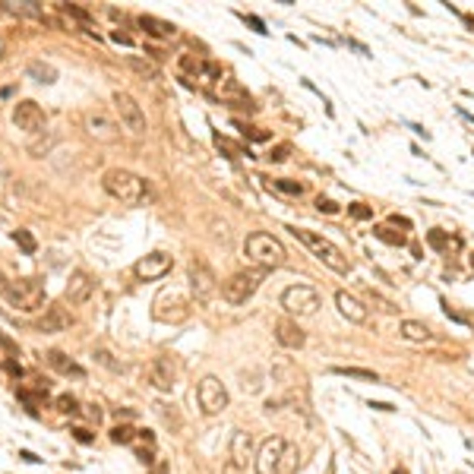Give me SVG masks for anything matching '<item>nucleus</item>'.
Listing matches in <instances>:
<instances>
[{
    "label": "nucleus",
    "instance_id": "nucleus-26",
    "mask_svg": "<svg viewBox=\"0 0 474 474\" xmlns=\"http://www.w3.org/2000/svg\"><path fill=\"white\" fill-rule=\"evenodd\" d=\"M26 73H29L32 79H38V82H57V70H54L51 64H41V61H32V64L26 67Z\"/></svg>",
    "mask_w": 474,
    "mask_h": 474
},
{
    "label": "nucleus",
    "instance_id": "nucleus-5",
    "mask_svg": "<svg viewBox=\"0 0 474 474\" xmlns=\"http://www.w3.org/2000/svg\"><path fill=\"white\" fill-rule=\"evenodd\" d=\"M7 301L22 313H35L41 310L44 304V284L41 278H16L10 281V291H7Z\"/></svg>",
    "mask_w": 474,
    "mask_h": 474
},
{
    "label": "nucleus",
    "instance_id": "nucleus-8",
    "mask_svg": "<svg viewBox=\"0 0 474 474\" xmlns=\"http://www.w3.org/2000/svg\"><path fill=\"white\" fill-rule=\"evenodd\" d=\"M281 307L291 316H313L319 310V294L307 284H291L281 291Z\"/></svg>",
    "mask_w": 474,
    "mask_h": 474
},
{
    "label": "nucleus",
    "instance_id": "nucleus-43",
    "mask_svg": "<svg viewBox=\"0 0 474 474\" xmlns=\"http://www.w3.org/2000/svg\"><path fill=\"white\" fill-rule=\"evenodd\" d=\"M244 136L259 139V142H263V139H269V133H266V130H256V127H244Z\"/></svg>",
    "mask_w": 474,
    "mask_h": 474
},
{
    "label": "nucleus",
    "instance_id": "nucleus-41",
    "mask_svg": "<svg viewBox=\"0 0 474 474\" xmlns=\"http://www.w3.org/2000/svg\"><path fill=\"white\" fill-rule=\"evenodd\" d=\"M95 361H98V364H104V367H108V370H121V364H114L108 351H95Z\"/></svg>",
    "mask_w": 474,
    "mask_h": 474
},
{
    "label": "nucleus",
    "instance_id": "nucleus-14",
    "mask_svg": "<svg viewBox=\"0 0 474 474\" xmlns=\"http://www.w3.org/2000/svg\"><path fill=\"white\" fill-rule=\"evenodd\" d=\"M86 133L92 139H98V142H117L121 139V124L111 121V117L101 114V111H89L86 114Z\"/></svg>",
    "mask_w": 474,
    "mask_h": 474
},
{
    "label": "nucleus",
    "instance_id": "nucleus-16",
    "mask_svg": "<svg viewBox=\"0 0 474 474\" xmlns=\"http://www.w3.org/2000/svg\"><path fill=\"white\" fill-rule=\"evenodd\" d=\"M284 443L281 436H269V440L259 446V452H256V458H253V468H256V474H275V468H278V458H281V452H284Z\"/></svg>",
    "mask_w": 474,
    "mask_h": 474
},
{
    "label": "nucleus",
    "instance_id": "nucleus-1",
    "mask_svg": "<svg viewBox=\"0 0 474 474\" xmlns=\"http://www.w3.org/2000/svg\"><path fill=\"white\" fill-rule=\"evenodd\" d=\"M101 187H104L108 196L121 199V203H127V206H142V203L152 199L149 181H142L139 174L127 171V168H108L101 174Z\"/></svg>",
    "mask_w": 474,
    "mask_h": 474
},
{
    "label": "nucleus",
    "instance_id": "nucleus-30",
    "mask_svg": "<svg viewBox=\"0 0 474 474\" xmlns=\"http://www.w3.org/2000/svg\"><path fill=\"white\" fill-rule=\"evenodd\" d=\"M177 64H181L184 73H190L193 79H199V73H203V64H206V61H199L196 54H181V61H177Z\"/></svg>",
    "mask_w": 474,
    "mask_h": 474
},
{
    "label": "nucleus",
    "instance_id": "nucleus-49",
    "mask_svg": "<svg viewBox=\"0 0 474 474\" xmlns=\"http://www.w3.org/2000/svg\"><path fill=\"white\" fill-rule=\"evenodd\" d=\"M247 22H250V26L256 29V32H266V26H263V19H256V16H244Z\"/></svg>",
    "mask_w": 474,
    "mask_h": 474
},
{
    "label": "nucleus",
    "instance_id": "nucleus-7",
    "mask_svg": "<svg viewBox=\"0 0 474 474\" xmlns=\"http://www.w3.org/2000/svg\"><path fill=\"white\" fill-rule=\"evenodd\" d=\"M114 111H117L121 124H124L133 136H142V133L149 130V124H146V111L139 108V101H136L130 92H114Z\"/></svg>",
    "mask_w": 474,
    "mask_h": 474
},
{
    "label": "nucleus",
    "instance_id": "nucleus-50",
    "mask_svg": "<svg viewBox=\"0 0 474 474\" xmlns=\"http://www.w3.org/2000/svg\"><path fill=\"white\" fill-rule=\"evenodd\" d=\"M7 291H10V278L0 272V298H7Z\"/></svg>",
    "mask_w": 474,
    "mask_h": 474
},
{
    "label": "nucleus",
    "instance_id": "nucleus-22",
    "mask_svg": "<svg viewBox=\"0 0 474 474\" xmlns=\"http://www.w3.org/2000/svg\"><path fill=\"white\" fill-rule=\"evenodd\" d=\"M250 452H253V440H250V433H247V430H234V436H231V452H228V458L234 461V465L247 468V461H250Z\"/></svg>",
    "mask_w": 474,
    "mask_h": 474
},
{
    "label": "nucleus",
    "instance_id": "nucleus-33",
    "mask_svg": "<svg viewBox=\"0 0 474 474\" xmlns=\"http://www.w3.org/2000/svg\"><path fill=\"white\" fill-rule=\"evenodd\" d=\"M272 187L281 190V193H288V196H301V193H304V184H298V181H284V177L272 181Z\"/></svg>",
    "mask_w": 474,
    "mask_h": 474
},
{
    "label": "nucleus",
    "instance_id": "nucleus-31",
    "mask_svg": "<svg viewBox=\"0 0 474 474\" xmlns=\"http://www.w3.org/2000/svg\"><path fill=\"white\" fill-rule=\"evenodd\" d=\"M136 433H139V430H133L130 424H121V427H114V430H111V440H114L117 446H130V443L136 440Z\"/></svg>",
    "mask_w": 474,
    "mask_h": 474
},
{
    "label": "nucleus",
    "instance_id": "nucleus-52",
    "mask_svg": "<svg viewBox=\"0 0 474 474\" xmlns=\"http://www.w3.org/2000/svg\"><path fill=\"white\" fill-rule=\"evenodd\" d=\"M395 474H405V471H395Z\"/></svg>",
    "mask_w": 474,
    "mask_h": 474
},
{
    "label": "nucleus",
    "instance_id": "nucleus-19",
    "mask_svg": "<svg viewBox=\"0 0 474 474\" xmlns=\"http://www.w3.org/2000/svg\"><path fill=\"white\" fill-rule=\"evenodd\" d=\"M275 341L281 348H288V351H301L307 335H304V329L294 323V319H278L275 323Z\"/></svg>",
    "mask_w": 474,
    "mask_h": 474
},
{
    "label": "nucleus",
    "instance_id": "nucleus-4",
    "mask_svg": "<svg viewBox=\"0 0 474 474\" xmlns=\"http://www.w3.org/2000/svg\"><path fill=\"white\" fill-rule=\"evenodd\" d=\"M263 278H266V269H241V272H234V275H228L221 281V298L228 304H234V307L247 304L259 291Z\"/></svg>",
    "mask_w": 474,
    "mask_h": 474
},
{
    "label": "nucleus",
    "instance_id": "nucleus-35",
    "mask_svg": "<svg viewBox=\"0 0 474 474\" xmlns=\"http://www.w3.org/2000/svg\"><path fill=\"white\" fill-rule=\"evenodd\" d=\"M376 237H379V241H386V244H392V247H401V244H405V237L395 234L392 228H386V224H383V228H376Z\"/></svg>",
    "mask_w": 474,
    "mask_h": 474
},
{
    "label": "nucleus",
    "instance_id": "nucleus-21",
    "mask_svg": "<svg viewBox=\"0 0 474 474\" xmlns=\"http://www.w3.org/2000/svg\"><path fill=\"white\" fill-rule=\"evenodd\" d=\"M398 335L405 341H414V345H430L433 341V332L427 323H418V319H401L398 323Z\"/></svg>",
    "mask_w": 474,
    "mask_h": 474
},
{
    "label": "nucleus",
    "instance_id": "nucleus-36",
    "mask_svg": "<svg viewBox=\"0 0 474 474\" xmlns=\"http://www.w3.org/2000/svg\"><path fill=\"white\" fill-rule=\"evenodd\" d=\"M348 215H351V218H358V221H367V218H373V209H367V206H361V203H354V206H348Z\"/></svg>",
    "mask_w": 474,
    "mask_h": 474
},
{
    "label": "nucleus",
    "instance_id": "nucleus-10",
    "mask_svg": "<svg viewBox=\"0 0 474 474\" xmlns=\"http://www.w3.org/2000/svg\"><path fill=\"white\" fill-rule=\"evenodd\" d=\"M187 275H190V291H193V298L196 301H209L212 294L218 291V278H215V272L209 269L206 259H193V263L187 266Z\"/></svg>",
    "mask_w": 474,
    "mask_h": 474
},
{
    "label": "nucleus",
    "instance_id": "nucleus-13",
    "mask_svg": "<svg viewBox=\"0 0 474 474\" xmlns=\"http://www.w3.org/2000/svg\"><path fill=\"white\" fill-rule=\"evenodd\" d=\"M32 326L38 332H44V335H51V332H67L70 326H73V313H70L64 304H47L44 313L35 319Z\"/></svg>",
    "mask_w": 474,
    "mask_h": 474
},
{
    "label": "nucleus",
    "instance_id": "nucleus-3",
    "mask_svg": "<svg viewBox=\"0 0 474 474\" xmlns=\"http://www.w3.org/2000/svg\"><path fill=\"white\" fill-rule=\"evenodd\" d=\"M288 231L298 237V241H301V244H304L307 250H310L323 266H329L332 272H348V259H345V253H341L332 241H326L323 234L307 231V228H288Z\"/></svg>",
    "mask_w": 474,
    "mask_h": 474
},
{
    "label": "nucleus",
    "instance_id": "nucleus-47",
    "mask_svg": "<svg viewBox=\"0 0 474 474\" xmlns=\"http://www.w3.org/2000/svg\"><path fill=\"white\" fill-rule=\"evenodd\" d=\"M370 408H376V411H395V405H389V401H370Z\"/></svg>",
    "mask_w": 474,
    "mask_h": 474
},
{
    "label": "nucleus",
    "instance_id": "nucleus-2",
    "mask_svg": "<svg viewBox=\"0 0 474 474\" xmlns=\"http://www.w3.org/2000/svg\"><path fill=\"white\" fill-rule=\"evenodd\" d=\"M244 253L253 259L259 269H278L288 263V250H284V244L278 237H272L266 231H256L244 241Z\"/></svg>",
    "mask_w": 474,
    "mask_h": 474
},
{
    "label": "nucleus",
    "instance_id": "nucleus-25",
    "mask_svg": "<svg viewBox=\"0 0 474 474\" xmlns=\"http://www.w3.org/2000/svg\"><path fill=\"white\" fill-rule=\"evenodd\" d=\"M332 373L348 376V379H361V383H379V373L367 370V367H332Z\"/></svg>",
    "mask_w": 474,
    "mask_h": 474
},
{
    "label": "nucleus",
    "instance_id": "nucleus-40",
    "mask_svg": "<svg viewBox=\"0 0 474 474\" xmlns=\"http://www.w3.org/2000/svg\"><path fill=\"white\" fill-rule=\"evenodd\" d=\"M316 209H319V212H326V215H335V212H338V206L332 203V199H326V196H319V199H316Z\"/></svg>",
    "mask_w": 474,
    "mask_h": 474
},
{
    "label": "nucleus",
    "instance_id": "nucleus-20",
    "mask_svg": "<svg viewBox=\"0 0 474 474\" xmlns=\"http://www.w3.org/2000/svg\"><path fill=\"white\" fill-rule=\"evenodd\" d=\"M335 307H338V313L345 316L348 323H367V307L358 298H351L348 291H338L335 294Z\"/></svg>",
    "mask_w": 474,
    "mask_h": 474
},
{
    "label": "nucleus",
    "instance_id": "nucleus-46",
    "mask_svg": "<svg viewBox=\"0 0 474 474\" xmlns=\"http://www.w3.org/2000/svg\"><path fill=\"white\" fill-rule=\"evenodd\" d=\"M73 436H76L79 443H92V433H89V430H82V427H76V430H73Z\"/></svg>",
    "mask_w": 474,
    "mask_h": 474
},
{
    "label": "nucleus",
    "instance_id": "nucleus-17",
    "mask_svg": "<svg viewBox=\"0 0 474 474\" xmlns=\"http://www.w3.org/2000/svg\"><path fill=\"white\" fill-rule=\"evenodd\" d=\"M174 379H177V370L168 358H155L149 367H146V383L158 392H171L174 389Z\"/></svg>",
    "mask_w": 474,
    "mask_h": 474
},
{
    "label": "nucleus",
    "instance_id": "nucleus-38",
    "mask_svg": "<svg viewBox=\"0 0 474 474\" xmlns=\"http://www.w3.org/2000/svg\"><path fill=\"white\" fill-rule=\"evenodd\" d=\"M288 155H291V146H288V142H281V146H275L266 158H269V161H284Z\"/></svg>",
    "mask_w": 474,
    "mask_h": 474
},
{
    "label": "nucleus",
    "instance_id": "nucleus-15",
    "mask_svg": "<svg viewBox=\"0 0 474 474\" xmlns=\"http://www.w3.org/2000/svg\"><path fill=\"white\" fill-rule=\"evenodd\" d=\"M171 266H174V259H171V253H161V250H155V253H149V256H142V259H136V266H133V272L139 278H146V281H152V278H164L171 272Z\"/></svg>",
    "mask_w": 474,
    "mask_h": 474
},
{
    "label": "nucleus",
    "instance_id": "nucleus-48",
    "mask_svg": "<svg viewBox=\"0 0 474 474\" xmlns=\"http://www.w3.org/2000/svg\"><path fill=\"white\" fill-rule=\"evenodd\" d=\"M152 474H168V461H155V465H152Z\"/></svg>",
    "mask_w": 474,
    "mask_h": 474
},
{
    "label": "nucleus",
    "instance_id": "nucleus-23",
    "mask_svg": "<svg viewBox=\"0 0 474 474\" xmlns=\"http://www.w3.org/2000/svg\"><path fill=\"white\" fill-rule=\"evenodd\" d=\"M44 361H47V367H51V370L64 373V376H76V379L86 376V370H82L76 361H70L64 351H47V354H44Z\"/></svg>",
    "mask_w": 474,
    "mask_h": 474
},
{
    "label": "nucleus",
    "instance_id": "nucleus-44",
    "mask_svg": "<svg viewBox=\"0 0 474 474\" xmlns=\"http://www.w3.org/2000/svg\"><path fill=\"white\" fill-rule=\"evenodd\" d=\"M221 474H244V468H241V465H234V461L228 458V461L221 465Z\"/></svg>",
    "mask_w": 474,
    "mask_h": 474
},
{
    "label": "nucleus",
    "instance_id": "nucleus-51",
    "mask_svg": "<svg viewBox=\"0 0 474 474\" xmlns=\"http://www.w3.org/2000/svg\"><path fill=\"white\" fill-rule=\"evenodd\" d=\"M19 458H22V461H38V455H35V452H26V449L19 452Z\"/></svg>",
    "mask_w": 474,
    "mask_h": 474
},
{
    "label": "nucleus",
    "instance_id": "nucleus-45",
    "mask_svg": "<svg viewBox=\"0 0 474 474\" xmlns=\"http://www.w3.org/2000/svg\"><path fill=\"white\" fill-rule=\"evenodd\" d=\"M111 38H114L117 44H133V38H130L127 32H121V29H117V32H111Z\"/></svg>",
    "mask_w": 474,
    "mask_h": 474
},
{
    "label": "nucleus",
    "instance_id": "nucleus-11",
    "mask_svg": "<svg viewBox=\"0 0 474 474\" xmlns=\"http://www.w3.org/2000/svg\"><path fill=\"white\" fill-rule=\"evenodd\" d=\"M13 124L19 130H26V133H44V127H47V117L41 111V104L38 101H32V98H22L16 101V108H13Z\"/></svg>",
    "mask_w": 474,
    "mask_h": 474
},
{
    "label": "nucleus",
    "instance_id": "nucleus-34",
    "mask_svg": "<svg viewBox=\"0 0 474 474\" xmlns=\"http://www.w3.org/2000/svg\"><path fill=\"white\" fill-rule=\"evenodd\" d=\"M54 408L61 411V414H79V401H76L73 395H57Z\"/></svg>",
    "mask_w": 474,
    "mask_h": 474
},
{
    "label": "nucleus",
    "instance_id": "nucleus-9",
    "mask_svg": "<svg viewBox=\"0 0 474 474\" xmlns=\"http://www.w3.org/2000/svg\"><path fill=\"white\" fill-rule=\"evenodd\" d=\"M196 398H199V408L203 414H221L228 408V389L218 376H206L199 379V389H196Z\"/></svg>",
    "mask_w": 474,
    "mask_h": 474
},
{
    "label": "nucleus",
    "instance_id": "nucleus-39",
    "mask_svg": "<svg viewBox=\"0 0 474 474\" xmlns=\"http://www.w3.org/2000/svg\"><path fill=\"white\" fill-rule=\"evenodd\" d=\"M427 241H430L436 250H446V247H449V237L443 231H430V234H427Z\"/></svg>",
    "mask_w": 474,
    "mask_h": 474
},
{
    "label": "nucleus",
    "instance_id": "nucleus-6",
    "mask_svg": "<svg viewBox=\"0 0 474 474\" xmlns=\"http://www.w3.org/2000/svg\"><path fill=\"white\" fill-rule=\"evenodd\" d=\"M152 316L158 323H184L190 316V301L184 298L181 291H161L155 301H152Z\"/></svg>",
    "mask_w": 474,
    "mask_h": 474
},
{
    "label": "nucleus",
    "instance_id": "nucleus-24",
    "mask_svg": "<svg viewBox=\"0 0 474 474\" xmlns=\"http://www.w3.org/2000/svg\"><path fill=\"white\" fill-rule=\"evenodd\" d=\"M139 26L146 29L149 35H155V38H174L177 35V26L168 19H158V16H139Z\"/></svg>",
    "mask_w": 474,
    "mask_h": 474
},
{
    "label": "nucleus",
    "instance_id": "nucleus-42",
    "mask_svg": "<svg viewBox=\"0 0 474 474\" xmlns=\"http://www.w3.org/2000/svg\"><path fill=\"white\" fill-rule=\"evenodd\" d=\"M0 348H7L10 354H13V358H19V345H16V341H13V338H7V335H4V332H0Z\"/></svg>",
    "mask_w": 474,
    "mask_h": 474
},
{
    "label": "nucleus",
    "instance_id": "nucleus-27",
    "mask_svg": "<svg viewBox=\"0 0 474 474\" xmlns=\"http://www.w3.org/2000/svg\"><path fill=\"white\" fill-rule=\"evenodd\" d=\"M221 76H224L221 64H215V61H206V64H203V73H199V79H196V82H199V86H206V89H212V86H215V82H218Z\"/></svg>",
    "mask_w": 474,
    "mask_h": 474
},
{
    "label": "nucleus",
    "instance_id": "nucleus-32",
    "mask_svg": "<svg viewBox=\"0 0 474 474\" xmlns=\"http://www.w3.org/2000/svg\"><path fill=\"white\" fill-rule=\"evenodd\" d=\"M13 241L22 247V253H29V256H32L35 250H38V241H35V237H32V231H26V228L13 231Z\"/></svg>",
    "mask_w": 474,
    "mask_h": 474
},
{
    "label": "nucleus",
    "instance_id": "nucleus-12",
    "mask_svg": "<svg viewBox=\"0 0 474 474\" xmlns=\"http://www.w3.org/2000/svg\"><path fill=\"white\" fill-rule=\"evenodd\" d=\"M209 92L215 95V98H221L224 104H231V108H253V98L247 95V89H244L234 76H228V73H224Z\"/></svg>",
    "mask_w": 474,
    "mask_h": 474
},
{
    "label": "nucleus",
    "instance_id": "nucleus-29",
    "mask_svg": "<svg viewBox=\"0 0 474 474\" xmlns=\"http://www.w3.org/2000/svg\"><path fill=\"white\" fill-rule=\"evenodd\" d=\"M294 468H298V449H294V446H284L275 474H294Z\"/></svg>",
    "mask_w": 474,
    "mask_h": 474
},
{
    "label": "nucleus",
    "instance_id": "nucleus-28",
    "mask_svg": "<svg viewBox=\"0 0 474 474\" xmlns=\"http://www.w3.org/2000/svg\"><path fill=\"white\" fill-rule=\"evenodd\" d=\"M215 146H218V149H221V152H224V155H228V158H244V155H250V152H247V149L241 146V142H234V139L221 136V133L215 136Z\"/></svg>",
    "mask_w": 474,
    "mask_h": 474
},
{
    "label": "nucleus",
    "instance_id": "nucleus-37",
    "mask_svg": "<svg viewBox=\"0 0 474 474\" xmlns=\"http://www.w3.org/2000/svg\"><path fill=\"white\" fill-rule=\"evenodd\" d=\"M127 64H130V67H133V70H136V73H142V76H158V70H155V67H152V64H142V61H133V57H130V61H127Z\"/></svg>",
    "mask_w": 474,
    "mask_h": 474
},
{
    "label": "nucleus",
    "instance_id": "nucleus-18",
    "mask_svg": "<svg viewBox=\"0 0 474 474\" xmlns=\"http://www.w3.org/2000/svg\"><path fill=\"white\" fill-rule=\"evenodd\" d=\"M92 291H95V278L89 275L86 269H76V272H70V278H67V288H64V298L70 304H86L92 298Z\"/></svg>",
    "mask_w": 474,
    "mask_h": 474
}]
</instances>
